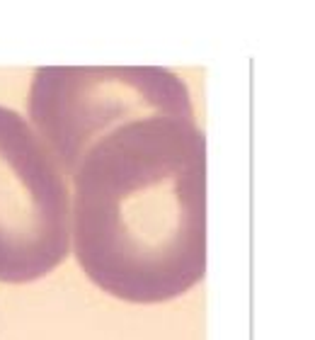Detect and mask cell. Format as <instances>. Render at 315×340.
Segmentation results:
<instances>
[{
    "label": "cell",
    "mask_w": 315,
    "mask_h": 340,
    "mask_svg": "<svg viewBox=\"0 0 315 340\" xmlns=\"http://www.w3.org/2000/svg\"><path fill=\"white\" fill-rule=\"evenodd\" d=\"M27 112L65 175H76L95 143L131 121L194 119L185 80L160 66H44L32 76Z\"/></svg>",
    "instance_id": "obj_2"
},
{
    "label": "cell",
    "mask_w": 315,
    "mask_h": 340,
    "mask_svg": "<svg viewBox=\"0 0 315 340\" xmlns=\"http://www.w3.org/2000/svg\"><path fill=\"white\" fill-rule=\"evenodd\" d=\"M71 241L95 285L160 304L206 272V139L194 119L148 117L97 141L76 170Z\"/></svg>",
    "instance_id": "obj_1"
},
{
    "label": "cell",
    "mask_w": 315,
    "mask_h": 340,
    "mask_svg": "<svg viewBox=\"0 0 315 340\" xmlns=\"http://www.w3.org/2000/svg\"><path fill=\"white\" fill-rule=\"evenodd\" d=\"M68 251L65 173L32 124L0 105V282H34L63 263Z\"/></svg>",
    "instance_id": "obj_3"
}]
</instances>
